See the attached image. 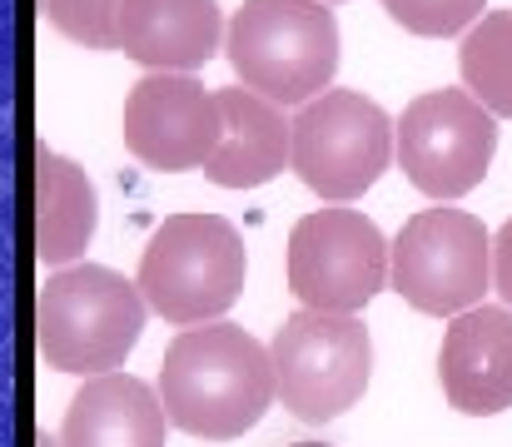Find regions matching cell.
<instances>
[{"label": "cell", "instance_id": "30bf717a", "mask_svg": "<svg viewBox=\"0 0 512 447\" xmlns=\"http://www.w3.org/2000/svg\"><path fill=\"white\" fill-rule=\"evenodd\" d=\"M120 135H125V149L140 164H150L160 174L204 169L214 159L219 140H224L219 90H204L189 75L150 70L125 100Z\"/></svg>", "mask_w": 512, "mask_h": 447}, {"label": "cell", "instance_id": "277c9868", "mask_svg": "<svg viewBox=\"0 0 512 447\" xmlns=\"http://www.w3.org/2000/svg\"><path fill=\"white\" fill-rule=\"evenodd\" d=\"M244 239L219 214H170L140 259L145 303L179 328L209 323L234 308L244 289Z\"/></svg>", "mask_w": 512, "mask_h": 447}, {"label": "cell", "instance_id": "3957f363", "mask_svg": "<svg viewBox=\"0 0 512 447\" xmlns=\"http://www.w3.org/2000/svg\"><path fill=\"white\" fill-rule=\"evenodd\" d=\"M145 333V294L105 264H75L40 289V353L55 373H115Z\"/></svg>", "mask_w": 512, "mask_h": 447}, {"label": "cell", "instance_id": "d6986e66", "mask_svg": "<svg viewBox=\"0 0 512 447\" xmlns=\"http://www.w3.org/2000/svg\"><path fill=\"white\" fill-rule=\"evenodd\" d=\"M493 289H498L503 303L512 308V219L493 234Z\"/></svg>", "mask_w": 512, "mask_h": 447}, {"label": "cell", "instance_id": "ffe728a7", "mask_svg": "<svg viewBox=\"0 0 512 447\" xmlns=\"http://www.w3.org/2000/svg\"><path fill=\"white\" fill-rule=\"evenodd\" d=\"M35 447H65V443H60V438H40Z\"/></svg>", "mask_w": 512, "mask_h": 447}, {"label": "cell", "instance_id": "7402d4cb", "mask_svg": "<svg viewBox=\"0 0 512 447\" xmlns=\"http://www.w3.org/2000/svg\"><path fill=\"white\" fill-rule=\"evenodd\" d=\"M324 5H343V0H324Z\"/></svg>", "mask_w": 512, "mask_h": 447}, {"label": "cell", "instance_id": "8992f818", "mask_svg": "<svg viewBox=\"0 0 512 447\" xmlns=\"http://www.w3.org/2000/svg\"><path fill=\"white\" fill-rule=\"evenodd\" d=\"M388 284L418 313L458 318L493 289V234L468 209H423L393 239Z\"/></svg>", "mask_w": 512, "mask_h": 447}, {"label": "cell", "instance_id": "5b68a950", "mask_svg": "<svg viewBox=\"0 0 512 447\" xmlns=\"http://www.w3.org/2000/svg\"><path fill=\"white\" fill-rule=\"evenodd\" d=\"M274 383L284 408L299 423H334L343 418L373 378V338L358 313H319L299 308L269 343Z\"/></svg>", "mask_w": 512, "mask_h": 447}, {"label": "cell", "instance_id": "e0dca14e", "mask_svg": "<svg viewBox=\"0 0 512 447\" xmlns=\"http://www.w3.org/2000/svg\"><path fill=\"white\" fill-rule=\"evenodd\" d=\"M120 5L125 0H45V20L85 50H120Z\"/></svg>", "mask_w": 512, "mask_h": 447}, {"label": "cell", "instance_id": "5bb4252c", "mask_svg": "<svg viewBox=\"0 0 512 447\" xmlns=\"http://www.w3.org/2000/svg\"><path fill=\"white\" fill-rule=\"evenodd\" d=\"M170 413L160 393L130 373L90 378L65 413L60 443L65 447H165Z\"/></svg>", "mask_w": 512, "mask_h": 447}, {"label": "cell", "instance_id": "9c48e42d", "mask_svg": "<svg viewBox=\"0 0 512 447\" xmlns=\"http://www.w3.org/2000/svg\"><path fill=\"white\" fill-rule=\"evenodd\" d=\"M393 244L358 209H314L289 234V289L304 308L358 313L388 289Z\"/></svg>", "mask_w": 512, "mask_h": 447}, {"label": "cell", "instance_id": "7a4b0ae2", "mask_svg": "<svg viewBox=\"0 0 512 447\" xmlns=\"http://www.w3.org/2000/svg\"><path fill=\"white\" fill-rule=\"evenodd\" d=\"M224 55L244 90L304 110L339 75V20L324 0H244L224 30Z\"/></svg>", "mask_w": 512, "mask_h": 447}, {"label": "cell", "instance_id": "52a82bcc", "mask_svg": "<svg viewBox=\"0 0 512 447\" xmlns=\"http://www.w3.org/2000/svg\"><path fill=\"white\" fill-rule=\"evenodd\" d=\"M398 145V125L358 90H324L294 115V174L329 204H348L378 184Z\"/></svg>", "mask_w": 512, "mask_h": 447}, {"label": "cell", "instance_id": "7c38bea8", "mask_svg": "<svg viewBox=\"0 0 512 447\" xmlns=\"http://www.w3.org/2000/svg\"><path fill=\"white\" fill-rule=\"evenodd\" d=\"M224 10L219 0H125L120 5V50L145 70L189 75L219 55Z\"/></svg>", "mask_w": 512, "mask_h": 447}, {"label": "cell", "instance_id": "ac0fdd59", "mask_svg": "<svg viewBox=\"0 0 512 447\" xmlns=\"http://www.w3.org/2000/svg\"><path fill=\"white\" fill-rule=\"evenodd\" d=\"M383 10L408 30V35H423V40H443V35H468L488 0H383Z\"/></svg>", "mask_w": 512, "mask_h": 447}, {"label": "cell", "instance_id": "6da1fadb", "mask_svg": "<svg viewBox=\"0 0 512 447\" xmlns=\"http://www.w3.org/2000/svg\"><path fill=\"white\" fill-rule=\"evenodd\" d=\"M274 358L239 323L184 328L160 363V403L189 438H244L274 403Z\"/></svg>", "mask_w": 512, "mask_h": 447}, {"label": "cell", "instance_id": "ba28073f", "mask_svg": "<svg viewBox=\"0 0 512 447\" xmlns=\"http://www.w3.org/2000/svg\"><path fill=\"white\" fill-rule=\"evenodd\" d=\"M398 164L413 189L448 204L483 184L498 154V115L468 90H428L398 120Z\"/></svg>", "mask_w": 512, "mask_h": 447}, {"label": "cell", "instance_id": "4fadbf2b", "mask_svg": "<svg viewBox=\"0 0 512 447\" xmlns=\"http://www.w3.org/2000/svg\"><path fill=\"white\" fill-rule=\"evenodd\" d=\"M219 105H224V140L204 164V179H214L219 189H259L274 174H284V164H294V120H284L274 100L229 85L219 90Z\"/></svg>", "mask_w": 512, "mask_h": 447}, {"label": "cell", "instance_id": "44dd1931", "mask_svg": "<svg viewBox=\"0 0 512 447\" xmlns=\"http://www.w3.org/2000/svg\"><path fill=\"white\" fill-rule=\"evenodd\" d=\"M294 447H329V443H294Z\"/></svg>", "mask_w": 512, "mask_h": 447}, {"label": "cell", "instance_id": "8fae6325", "mask_svg": "<svg viewBox=\"0 0 512 447\" xmlns=\"http://www.w3.org/2000/svg\"><path fill=\"white\" fill-rule=\"evenodd\" d=\"M443 398L468 418H493L512 408V308L478 303L458 313L438 348Z\"/></svg>", "mask_w": 512, "mask_h": 447}, {"label": "cell", "instance_id": "9a60e30c", "mask_svg": "<svg viewBox=\"0 0 512 447\" xmlns=\"http://www.w3.org/2000/svg\"><path fill=\"white\" fill-rule=\"evenodd\" d=\"M35 184H40V214H35V254L50 269L75 264L100 224V194L80 164H70L55 149H40L35 159Z\"/></svg>", "mask_w": 512, "mask_h": 447}, {"label": "cell", "instance_id": "2e32d148", "mask_svg": "<svg viewBox=\"0 0 512 447\" xmlns=\"http://www.w3.org/2000/svg\"><path fill=\"white\" fill-rule=\"evenodd\" d=\"M463 90L498 120H512V10H488L458 45Z\"/></svg>", "mask_w": 512, "mask_h": 447}]
</instances>
